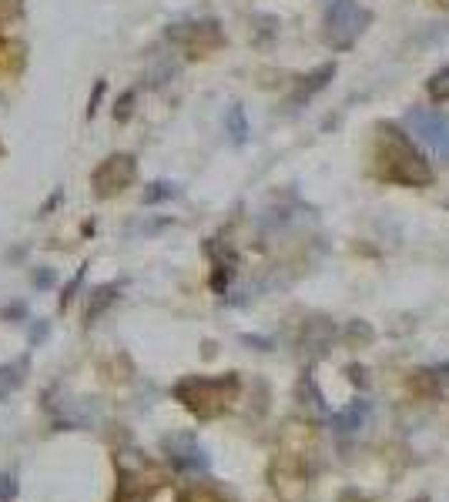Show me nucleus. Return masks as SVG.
I'll use <instances>...</instances> for the list:
<instances>
[{"mask_svg":"<svg viewBox=\"0 0 449 502\" xmlns=\"http://www.w3.org/2000/svg\"><path fill=\"white\" fill-rule=\"evenodd\" d=\"M379 175L405 188H426L433 181V168L399 128L383 124L379 128Z\"/></svg>","mask_w":449,"mask_h":502,"instance_id":"1","label":"nucleus"},{"mask_svg":"<svg viewBox=\"0 0 449 502\" xmlns=\"http://www.w3.org/2000/svg\"><path fill=\"white\" fill-rule=\"evenodd\" d=\"M373 24V14L362 7L359 0H332L326 7V27H322V41L332 51H349L359 41L365 27Z\"/></svg>","mask_w":449,"mask_h":502,"instance_id":"2","label":"nucleus"},{"mask_svg":"<svg viewBox=\"0 0 449 502\" xmlns=\"http://www.w3.org/2000/svg\"><path fill=\"white\" fill-rule=\"evenodd\" d=\"M405 124L439 158H449V118L446 114H439V111H409Z\"/></svg>","mask_w":449,"mask_h":502,"instance_id":"3","label":"nucleus"},{"mask_svg":"<svg viewBox=\"0 0 449 502\" xmlns=\"http://www.w3.org/2000/svg\"><path fill=\"white\" fill-rule=\"evenodd\" d=\"M134 175H138V164H134L131 154H114V158H108V161L94 171L91 181H94V188H98L101 198H108V195L124 191V188L134 181Z\"/></svg>","mask_w":449,"mask_h":502,"instance_id":"4","label":"nucleus"},{"mask_svg":"<svg viewBox=\"0 0 449 502\" xmlns=\"http://www.w3.org/2000/svg\"><path fill=\"white\" fill-rule=\"evenodd\" d=\"M332 77H336V64H322V67H318V71H312V74H308V77H302V84H298L296 98L288 101V104H292V108H298L302 101H308V98H312V94H318V91L326 88V84H329Z\"/></svg>","mask_w":449,"mask_h":502,"instance_id":"5","label":"nucleus"},{"mask_svg":"<svg viewBox=\"0 0 449 502\" xmlns=\"http://www.w3.org/2000/svg\"><path fill=\"white\" fill-rule=\"evenodd\" d=\"M225 124H228V134L235 144H245V138H248V121H245V111L235 104V108L228 111V118H225Z\"/></svg>","mask_w":449,"mask_h":502,"instance_id":"6","label":"nucleus"},{"mask_svg":"<svg viewBox=\"0 0 449 502\" xmlns=\"http://www.w3.org/2000/svg\"><path fill=\"white\" fill-rule=\"evenodd\" d=\"M429 98L433 101H449V67H443V71H436V74L429 77Z\"/></svg>","mask_w":449,"mask_h":502,"instance_id":"7","label":"nucleus"},{"mask_svg":"<svg viewBox=\"0 0 449 502\" xmlns=\"http://www.w3.org/2000/svg\"><path fill=\"white\" fill-rule=\"evenodd\" d=\"M14 492H17V482H14V476L0 472V502H11Z\"/></svg>","mask_w":449,"mask_h":502,"instance_id":"8","label":"nucleus"},{"mask_svg":"<svg viewBox=\"0 0 449 502\" xmlns=\"http://www.w3.org/2000/svg\"><path fill=\"white\" fill-rule=\"evenodd\" d=\"M175 195V185H151V191L144 195V201L151 205V201H161V198H171Z\"/></svg>","mask_w":449,"mask_h":502,"instance_id":"9","label":"nucleus"},{"mask_svg":"<svg viewBox=\"0 0 449 502\" xmlns=\"http://www.w3.org/2000/svg\"><path fill=\"white\" fill-rule=\"evenodd\" d=\"M131 101H134V91H128V94L118 101V111H114V114H118V121H124L128 114H131Z\"/></svg>","mask_w":449,"mask_h":502,"instance_id":"10","label":"nucleus"}]
</instances>
